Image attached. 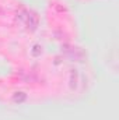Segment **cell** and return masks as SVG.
Here are the masks:
<instances>
[{
	"mask_svg": "<svg viewBox=\"0 0 119 120\" xmlns=\"http://www.w3.org/2000/svg\"><path fill=\"white\" fill-rule=\"evenodd\" d=\"M17 20L20 22H23L27 28H31V30H35L36 25H38V15L32 11L24 10V8L17 11Z\"/></svg>",
	"mask_w": 119,
	"mask_h": 120,
	"instance_id": "1",
	"label": "cell"
},
{
	"mask_svg": "<svg viewBox=\"0 0 119 120\" xmlns=\"http://www.w3.org/2000/svg\"><path fill=\"white\" fill-rule=\"evenodd\" d=\"M25 99H27V95H25L24 92H16L14 96H13V101H14L16 103H21V102H24Z\"/></svg>",
	"mask_w": 119,
	"mask_h": 120,
	"instance_id": "2",
	"label": "cell"
},
{
	"mask_svg": "<svg viewBox=\"0 0 119 120\" xmlns=\"http://www.w3.org/2000/svg\"><path fill=\"white\" fill-rule=\"evenodd\" d=\"M41 49H42V48H41L39 45H35V46H34V50H32V55H34V56H39L41 52H42Z\"/></svg>",
	"mask_w": 119,
	"mask_h": 120,
	"instance_id": "3",
	"label": "cell"
}]
</instances>
